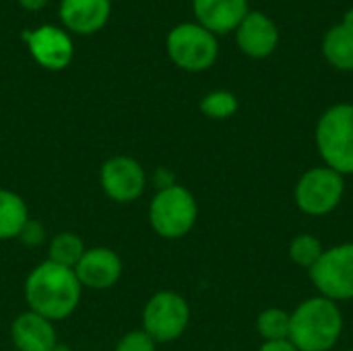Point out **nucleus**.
<instances>
[{
	"instance_id": "nucleus-3",
	"label": "nucleus",
	"mask_w": 353,
	"mask_h": 351,
	"mask_svg": "<svg viewBox=\"0 0 353 351\" xmlns=\"http://www.w3.org/2000/svg\"><path fill=\"white\" fill-rule=\"evenodd\" d=\"M316 149L327 168L341 176L353 174V106L329 108L316 124Z\"/></svg>"
},
{
	"instance_id": "nucleus-4",
	"label": "nucleus",
	"mask_w": 353,
	"mask_h": 351,
	"mask_svg": "<svg viewBox=\"0 0 353 351\" xmlns=\"http://www.w3.org/2000/svg\"><path fill=\"white\" fill-rule=\"evenodd\" d=\"M199 205L190 190L172 184L161 188L149 207V223L157 236L165 240L184 238L196 223Z\"/></svg>"
},
{
	"instance_id": "nucleus-7",
	"label": "nucleus",
	"mask_w": 353,
	"mask_h": 351,
	"mask_svg": "<svg viewBox=\"0 0 353 351\" xmlns=\"http://www.w3.org/2000/svg\"><path fill=\"white\" fill-rule=\"evenodd\" d=\"M343 176L331 168H312L296 184V205L302 213L323 217L335 211L343 199Z\"/></svg>"
},
{
	"instance_id": "nucleus-1",
	"label": "nucleus",
	"mask_w": 353,
	"mask_h": 351,
	"mask_svg": "<svg viewBox=\"0 0 353 351\" xmlns=\"http://www.w3.org/2000/svg\"><path fill=\"white\" fill-rule=\"evenodd\" d=\"M83 285L79 283L74 269L60 267L43 261L37 265L25 281V300L29 310L56 323L70 317L81 302Z\"/></svg>"
},
{
	"instance_id": "nucleus-23",
	"label": "nucleus",
	"mask_w": 353,
	"mask_h": 351,
	"mask_svg": "<svg viewBox=\"0 0 353 351\" xmlns=\"http://www.w3.org/2000/svg\"><path fill=\"white\" fill-rule=\"evenodd\" d=\"M19 238H23V242H27V244H39L43 240V230L37 221H33V223L27 221Z\"/></svg>"
},
{
	"instance_id": "nucleus-9",
	"label": "nucleus",
	"mask_w": 353,
	"mask_h": 351,
	"mask_svg": "<svg viewBox=\"0 0 353 351\" xmlns=\"http://www.w3.org/2000/svg\"><path fill=\"white\" fill-rule=\"evenodd\" d=\"M99 182L103 192L116 203H132L137 201L147 184V176L143 166L126 155H116L101 166Z\"/></svg>"
},
{
	"instance_id": "nucleus-16",
	"label": "nucleus",
	"mask_w": 353,
	"mask_h": 351,
	"mask_svg": "<svg viewBox=\"0 0 353 351\" xmlns=\"http://www.w3.org/2000/svg\"><path fill=\"white\" fill-rule=\"evenodd\" d=\"M27 221L29 211L25 201L17 192L0 188V242L19 238Z\"/></svg>"
},
{
	"instance_id": "nucleus-6",
	"label": "nucleus",
	"mask_w": 353,
	"mask_h": 351,
	"mask_svg": "<svg viewBox=\"0 0 353 351\" xmlns=\"http://www.w3.org/2000/svg\"><path fill=\"white\" fill-rule=\"evenodd\" d=\"M190 323V306L176 292H157L145 304L143 331L155 343H170L182 337Z\"/></svg>"
},
{
	"instance_id": "nucleus-26",
	"label": "nucleus",
	"mask_w": 353,
	"mask_h": 351,
	"mask_svg": "<svg viewBox=\"0 0 353 351\" xmlns=\"http://www.w3.org/2000/svg\"><path fill=\"white\" fill-rule=\"evenodd\" d=\"M343 27L347 29V31H352L353 33V6L345 12V19H343Z\"/></svg>"
},
{
	"instance_id": "nucleus-15",
	"label": "nucleus",
	"mask_w": 353,
	"mask_h": 351,
	"mask_svg": "<svg viewBox=\"0 0 353 351\" xmlns=\"http://www.w3.org/2000/svg\"><path fill=\"white\" fill-rule=\"evenodd\" d=\"M10 337L19 351H52L58 345L54 323L31 310L14 319L10 327Z\"/></svg>"
},
{
	"instance_id": "nucleus-22",
	"label": "nucleus",
	"mask_w": 353,
	"mask_h": 351,
	"mask_svg": "<svg viewBox=\"0 0 353 351\" xmlns=\"http://www.w3.org/2000/svg\"><path fill=\"white\" fill-rule=\"evenodd\" d=\"M116 351H155V341L143 329L130 331L118 341Z\"/></svg>"
},
{
	"instance_id": "nucleus-13",
	"label": "nucleus",
	"mask_w": 353,
	"mask_h": 351,
	"mask_svg": "<svg viewBox=\"0 0 353 351\" xmlns=\"http://www.w3.org/2000/svg\"><path fill=\"white\" fill-rule=\"evenodd\" d=\"M192 10L199 25L213 35L230 33L248 14V0H192Z\"/></svg>"
},
{
	"instance_id": "nucleus-27",
	"label": "nucleus",
	"mask_w": 353,
	"mask_h": 351,
	"mask_svg": "<svg viewBox=\"0 0 353 351\" xmlns=\"http://www.w3.org/2000/svg\"><path fill=\"white\" fill-rule=\"evenodd\" d=\"M350 351H353V350H350Z\"/></svg>"
},
{
	"instance_id": "nucleus-5",
	"label": "nucleus",
	"mask_w": 353,
	"mask_h": 351,
	"mask_svg": "<svg viewBox=\"0 0 353 351\" xmlns=\"http://www.w3.org/2000/svg\"><path fill=\"white\" fill-rule=\"evenodd\" d=\"M165 48L172 62L190 72H201L213 66L219 52L215 35L199 23L176 25L168 35Z\"/></svg>"
},
{
	"instance_id": "nucleus-17",
	"label": "nucleus",
	"mask_w": 353,
	"mask_h": 351,
	"mask_svg": "<svg viewBox=\"0 0 353 351\" xmlns=\"http://www.w3.org/2000/svg\"><path fill=\"white\" fill-rule=\"evenodd\" d=\"M323 54L327 62L339 70H353V33L343 25H335L323 39Z\"/></svg>"
},
{
	"instance_id": "nucleus-24",
	"label": "nucleus",
	"mask_w": 353,
	"mask_h": 351,
	"mask_svg": "<svg viewBox=\"0 0 353 351\" xmlns=\"http://www.w3.org/2000/svg\"><path fill=\"white\" fill-rule=\"evenodd\" d=\"M259 351H298V350L294 348V343H292L290 339H285V341H265Z\"/></svg>"
},
{
	"instance_id": "nucleus-8",
	"label": "nucleus",
	"mask_w": 353,
	"mask_h": 351,
	"mask_svg": "<svg viewBox=\"0 0 353 351\" xmlns=\"http://www.w3.org/2000/svg\"><path fill=\"white\" fill-rule=\"evenodd\" d=\"M310 279L323 298L333 302L353 300V242L325 250L310 269Z\"/></svg>"
},
{
	"instance_id": "nucleus-25",
	"label": "nucleus",
	"mask_w": 353,
	"mask_h": 351,
	"mask_svg": "<svg viewBox=\"0 0 353 351\" xmlns=\"http://www.w3.org/2000/svg\"><path fill=\"white\" fill-rule=\"evenodd\" d=\"M46 2H48V0H19V4H21L23 8H27V10H39V8L46 6Z\"/></svg>"
},
{
	"instance_id": "nucleus-19",
	"label": "nucleus",
	"mask_w": 353,
	"mask_h": 351,
	"mask_svg": "<svg viewBox=\"0 0 353 351\" xmlns=\"http://www.w3.org/2000/svg\"><path fill=\"white\" fill-rule=\"evenodd\" d=\"M290 312L281 308H267L256 319V329L265 341L290 339Z\"/></svg>"
},
{
	"instance_id": "nucleus-20",
	"label": "nucleus",
	"mask_w": 353,
	"mask_h": 351,
	"mask_svg": "<svg viewBox=\"0 0 353 351\" xmlns=\"http://www.w3.org/2000/svg\"><path fill=\"white\" fill-rule=\"evenodd\" d=\"M323 252H325V248H323L321 240L316 236H310V234H300L290 244V259L298 267L308 269V271L319 263Z\"/></svg>"
},
{
	"instance_id": "nucleus-21",
	"label": "nucleus",
	"mask_w": 353,
	"mask_h": 351,
	"mask_svg": "<svg viewBox=\"0 0 353 351\" xmlns=\"http://www.w3.org/2000/svg\"><path fill=\"white\" fill-rule=\"evenodd\" d=\"M201 112L213 120H225L238 112V97L230 91H213L201 99Z\"/></svg>"
},
{
	"instance_id": "nucleus-2",
	"label": "nucleus",
	"mask_w": 353,
	"mask_h": 351,
	"mask_svg": "<svg viewBox=\"0 0 353 351\" xmlns=\"http://www.w3.org/2000/svg\"><path fill=\"white\" fill-rule=\"evenodd\" d=\"M290 317V341L298 351H329L337 345L343 331L337 302L323 296L308 298Z\"/></svg>"
},
{
	"instance_id": "nucleus-14",
	"label": "nucleus",
	"mask_w": 353,
	"mask_h": 351,
	"mask_svg": "<svg viewBox=\"0 0 353 351\" xmlns=\"http://www.w3.org/2000/svg\"><path fill=\"white\" fill-rule=\"evenodd\" d=\"M110 0H62L60 21L72 33L91 35L103 29L110 19Z\"/></svg>"
},
{
	"instance_id": "nucleus-10",
	"label": "nucleus",
	"mask_w": 353,
	"mask_h": 351,
	"mask_svg": "<svg viewBox=\"0 0 353 351\" xmlns=\"http://www.w3.org/2000/svg\"><path fill=\"white\" fill-rule=\"evenodd\" d=\"M74 275L83 288L110 290L118 283L122 275V261L114 250L105 246L89 248L85 250L83 259L77 263Z\"/></svg>"
},
{
	"instance_id": "nucleus-11",
	"label": "nucleus",
	"mask_w": 353,
	"mask_h": 351,
	"mask_svg": "<svg viewBox=\"0 0 353 351\" xmlns=\"http://www.w3.org/2000/svg\"><path fill=\"white\" fill-rule=\"evenodd\" d=\"M27 46L33 60L48 70L66 68L74 54L72 39L68 37V33L52 25H43L33 31L27 39Z\"/></svg>"
},
{
	"instance_id": "nucleus-18",
	"label": "nucleus",
	"mask_w": 353,
	"mask_h": 351,
	"mask_svg": "<svg viewBox=\"0 0 353 351\" xmlns=\"http://www.w3.org/2000/svg\"><path fill=\"white\" fill-rule=\"evenodd\" d=\"M85 244L83 240L72 234V232H62L58 234L56 238H52L50 242V250H48V261L50 263H56L60 267H68V269H74L77 263L83 259L85 254Z\"/></svg>"
},
{
	"instance_id": "nucleus-12",
	"label": "nucleus",
	"mask_w": 353,
	"mask_h": 351,
	"mask_svg": "<svg viewBox=\"0 0 353 351\" xmlns=\"http://www.w3.org/2000/svg\"><path fill=\"white\" fill-rule=\"evenodd\" d=\"M236 41L246 56L267 58L269 54H273V50L279 43V31L267 14L252 10L238 25Z\"/></svg>"
}]
</instances>
